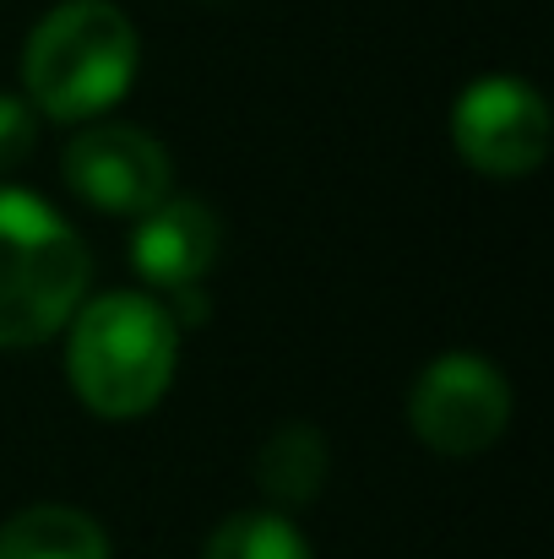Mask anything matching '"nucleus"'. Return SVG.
Here are the masks:
<instances>
[{
  "label": "nucleus",
  "instance_id": "nucleus-6",
  "mask_svg": "<svg viewBox=\"0 0 554 559\" xmlns=\"http://www.w3.org/2000/svg\"><path fill=\"white\" fill-rule=\"evenodd\" d=\"M66 186L98 212L142 217L169 195V153L137 126H87L66 147Z\"/></svg>",
  "mask_w": 554,
  "mask_h": 559
},
{
  "label": "nucleus",
  "instance_id": "nucleus-10",
  "mask_svg": "<svg viewBox=\"0 0 554 559\" xmlns=\"http://www.w3.org/2000/svg\"><path fill=\"white\" fill-rule=\"evenodd\" d=\"M201 559H310V544L278 511H239L207 538Z\"/></svg>",
  "mask_w": 554,
  "mask_h": 559
},
{
  "label": "nucleus",
  "instance_id": "nucleus-4",
  "mask_svg": "<svg viewBox=\"0 0 554 559\" xmlns=\"http://www.w3.org/2000/svg\"><path fill=\"white\" fill-rule=\"evenodd\" d=\"M408 424L440 456H473L511 424V385L479 354H446L419 374L408 396Z\"/></svg>",
  "mask_w": 554,
  "mask_h": 559
},
{
  "label": "nucleus",
  "instance_id": "nucleus-3",
  "mask_svg": "<svg viewBox=\"0 0 554 559\" xmlns=\"http://www.w3.org/2000/svg\"><path fill=\"white\" fill-rule=\"evenodd\" d=\"M87 288L82 234L38 195L0 186V348L55 337Z\"/></svg>",
  "mask_w": 554,
  "mask_h": 559
},
{
  "label": "nucleus",
  "instance_id": "nucleus-5",
  "mask_svg": "<svg viewBox=\"0 0 554 559\" xmlns=\"http://www.w3.org/2000/svg\"><path fill=\"white\" fill-rule=\"evenodd\" d=\"M451 142L479 175H533L550 153V109L517 76H479L451 109Z\"/></svg>",
  "mask_w": 554,
  "mask_h": 559
},
{
  "label": "nucleus",
  "instance_id": "nucleus-7",
  "mask_svg": "<svg viewBox=\"0 0 554 559\" xmlns=\"http://www.w3.org/2000/svg\"><path fill=\"white\" fill-rule=\"evenodd\" d=\"M212 255H217V217L190 195H164L158 206L142 212L131 234L137 272L164 294H190L196 277L212 266Z\"/></svg>",
  "mask_w": 554,
  "mask_h": 559
},
{
  "label": "nucleus",
  "instance_id": "nucleus-11",
  "mask_svg": "<svg viewBox=\"0 0 554 559\" xmlns=\"http://www.w3.org/2000/svg\"><path fill=\"white\" fill-rule=\"evenodd\" d=\"M33 142H38L33 104H22V98L0 93V175H5V169H16V164L33 153Z\"/></svg>",
  "mask_w": 554,
  "mask_h": 559
},
{
  "label": "nucleus",
  "instance_id": "nucleus-2",
  "mask_svg": "<svg viewBox=\"0 0 554 559\" xmlns=\"http://www.w3.org/2000/svg\"><path fill=\"white\" fill-rule=\"evenodd\" d=\"M180 321L153 294H98L82 305L66 348L76 396L104 418L148 413L175 374Z\"/></svg>",
  "mask_w": 554,
  "mask_h": 559
},
{
  "label": "nucleus",
  "instance_id": "nucleus-9",
  "mask_svg": "<svg viewBox=\"0 0 554 559\" xmlns=\"http://www.w3.org/2000/svg\"><path fill=\"white\" fill-rule=\"evenodd\" d=\"M321 473H327V451H321V435L305 429V424H283L267 445H261V462H256V478L272 500L283 506H299L321 489Z\"/></svg>",
  "mask_w": 554,
  "mask_h": 559
},
{
  "label": "nucleus",
  "instance_id": "nucleus-1",
  "mask_svg": "<svg viewBox=\"0 0 554 559\" xmlns=\"http://www.w3.org/2000/svg\"><path fill=\"white\" fill-rule=\"evenodd\" d=\"M137 27L109 0H60L22 49V82L49 120H98L137 82Z\"/></svg>",
  "mask_w": 554,
  "mask_h": 559
},
{
  "label": "nucleus",
  "instance_id": "nucleus-8",
  "mask_svg": "<svg viewBox=\"0 0 554 559\" xmlns=\"http://www.w3.org/2000/svg\"><path fill=\"white\" fill-rule=\"evenodd\" d=\"M0 559H109V538L87 511L27 506L0 522Z\"/></svg>",
  "mask_w": 554,
  "mask_h": 559
}]
</instances>
